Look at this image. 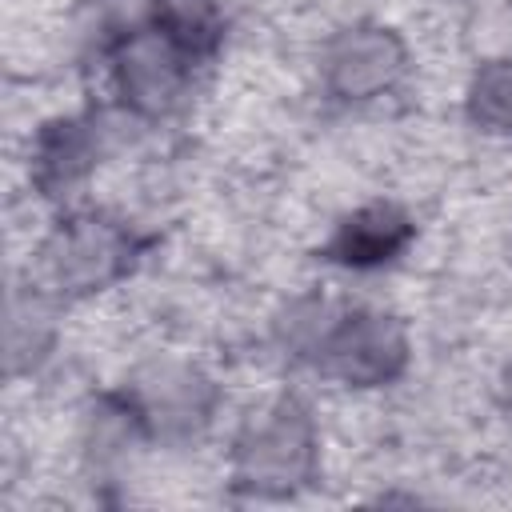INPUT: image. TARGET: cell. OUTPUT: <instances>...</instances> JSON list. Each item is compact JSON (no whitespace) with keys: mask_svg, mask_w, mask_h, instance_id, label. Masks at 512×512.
Wrapping results in <instances>:
<instances>
[{"mask_svg":"<svg viewBox=\"0 0 512 512\" xmlns=\"http://www.w3.org/2000/svg\"><path fill=\"white\" fill-rule=\"evenodd\" d=\"M252 484H268V488H276V484H292V476L304 468V440H300V432L296 428H288V424H280V428H268L256 444H252Z\"/></svg>","mask_w":512,"mask_h":512,"instance_id":"6da1fadb","label":"cell"}]
</instances>
